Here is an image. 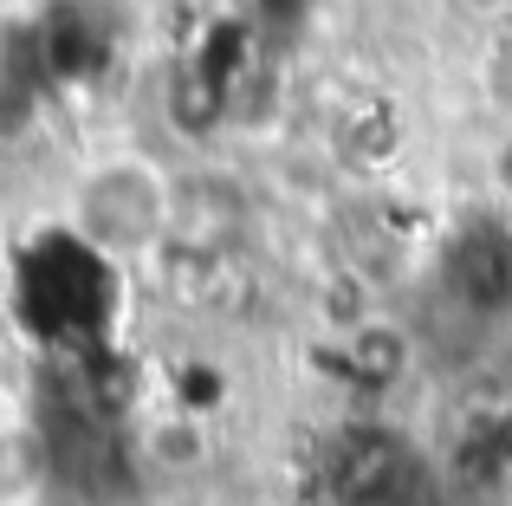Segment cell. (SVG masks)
Returning <instances> with one entry per match:
<instances>
[{"instance_id": "obj_6", "label": "cell", "mask_w": 512, "mask_h": 506, "mask_svg": "<svg viewBox=\"0 0 512 506\" xmlns=\"http://www.w3.org/2000/svg\"><path fill=\"white\" fill-rule=\"evenodd\" d=\"M0 98H7V65H0Z\"/></svg>"}, {"instance_id": "obj_5", "label": "cell", "mask_w": 512, "mask_h": 506, "mask_svg": "<svg viewBox=\"0 0 512 506\" xmlns=\"http://www.w3.org/2000/svg\"><path fill=\"white\" fill-rule=\"evenodd\" d=\"M474 13H512V0H467Z\"/></svg>"}, {"instance_id": "obj_4", "label": "cell", "mask_w": 512, "mask_h": 506, "mask_svg": "<svg viewBox=\"0 0 512 506\" xmlns=\"http://www.w3.org/2000/svg\"><path fill=\"white\" fill-rule=\"evenodd\" d=\"M480 98L500 117H512V20L487 39V52H480Z\"/></svg>"}, {"instance_id": "obj_7", "label": "cell", "mask_w": 512, "mask_h": 506, "mask_svg": "<svg viewBox=\"0 0 512 506\" xmlns=\"http://www.w3.org/2000/svg\"><path fill=\"white\" fill-rule=\"evenodd\" d=\"M506 182H512V150H506Z\"/></svg>"}, {"instance_id": "obj_1", "label": "cell", "mask_w": 512, "mask_h": 506, "mask_svg": "<svg viewBox=\"0 0 512 506\" xmlns=\"http://www.w3.org/2000/svg\"><path fill=\"white\" fill-rule=\"evenodd\" d=\"M169 221H175V176L137 150L98 156L72 182V202H65L72 241L98 260H143V253L169 247Z\"/></svg>"}, {"instance_id": "obj_3", "label": "cell", "mask_w": 512, "mask_h": 506, "mask_svg": "<svg viewBox=\"0 0 512 506\" xmlns=\"http://www.w3.org/2000/svg\"><path fill=\"white\" fill-rule=\"evenodd\" d=\"M52 481V442L33 422H13L0 429V506H26L39 500Z\"/></svg>"}, {"instance_id": "obj_2", "label": "cell", "mask_w": 512, "mask_h": 506, "mask_svg": "<svg viewBox=\"0 0 512 506\" xmlns=\"http://www.w3.org/2000/svg\"><path fill=\"white\" fill-rule=\"evenodd\" d=\"M247 221V195H240L234 176H175V221H169V241L195 247V253H214L227 234H240Z\"/></svg>"}]
</instances>
